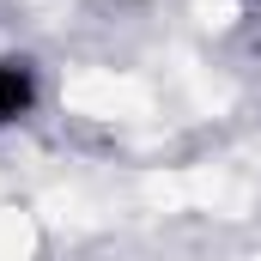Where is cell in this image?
Instances as JSON below:
<instances>
[{"instance_id": "1", "label": "cell", "mask_w": 261, "mask_h": 261, "mask_svg": "<svg viewBox=\"0 0 261 261\" xmlns=\"http://www.w3.org/2000/svg\"><path fill=\"white\" fill-rule=\"evenodd\" d=\"M43 103H49V73H43V61L24 55V49H6L0 55V134L37 122Z\"/></svg>"}]
</instances>
